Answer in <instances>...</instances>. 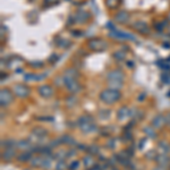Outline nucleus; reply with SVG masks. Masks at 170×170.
I'll return each mask as SVG.
<instances>
[{
	"instance_id": "c9c22d12",
	"label": "nucleus",
	"mask_w": 170,
	"mask_h": 170,
	"mask_svg": "<svg viewBox=\"0 0 170 170\" xmlns=\"http://www.w3.org/2000/svg\"><path fill=\"white\" fill-rule=\"evenodd\" d=\"M45 4H56L58 2V0H44Z\"/></svg>"
},
{
	"instance_id": "aec40b11",
	"label": "nucleus",
	"mask_w": 170,
	"mask_h": 170,
	"mask_svg": "<svg viewBox=\"0 0 170 170\" xmlns=\"http://www.w3.org/2000/svg\"><path fill=\"white\" fill-rule=\"evenodd\" d=\"M76 76H77V72L72 68V69H68L65 72L63 80H76Z\"/></svg>"
},
{
	"instance_id": "cd10ccee",
	"label": "nucleus",
	"mask_w": 170,
	"mask_h": 170,
	"mask_svg": "<svg viewBox=\"0 0 170 170\" xmlns=\"http://www.w3.org/2000/svg\"><path fill=\"white\" fill-rule=\"evenodd\" d=\"M144 132H145V134L147 135V136H150V137H155V132L152 129V128H150V127L147 126V127H145L144 128Z\"/></svg>"
},
{
	"instance_id": "1a4fd4ad",
	"label": "nucleus",
	"mask_w": 170,
	"mask_h": 170,
	"mask_svg": "<svg viewBox=\"0 0 170 170\" xmlns=\"http://www.w3.org/2000/svg\"><path fill=\"white\" fill-rule=\"evenodd\" d=\"M110 36L118 39V40H135V36L132 34H128L125 32H120V31H113L110 33Z\"/></svg>"
},
{
	"instance_id": "a878e982",
	"label": "nucleus",
	"mask_w": 170,
	"mask_h": 170,
	"mask_svg": "<svg viewBox=\"0 0 170 170\" xmlns=\"http://www.w3.org/2000/svg\"><path fill=\"white\" fill-rule=\"evenodd\" d=\"M118 5H119V0H107V6L111 9L117 8Z\"/></svg>"
},
{
	"instance_id": "e433bc0d",
	"label": "nucleus",
	"mask_w": 170,
	"mask_h": 170,
	"mask_svg": "<svg viewBox=\"0 0 170 170\" xmlns=\"http://www.w3.org/2000/svg\"><path fill=\"white\" fill-rule=\"evenodd\" d=\"M166 123L170 126V113H168V115L166 116Z\"/></svg>"
},
{
	"instance_id": "58836bf2",
	"label": "nucleus",
	"mask_w": 170,
	"mask_h": 170,
	"mask_svg": "<svg viewBox=\"0 0 170 170\" xmlns=\"http://www.w3.org/2000/svg\"><path fill=\"white\" fill-rule=\"evenodd\" d=\"M169 169H170V168H169Z\"/></svg>"
},
{
	"instance_id": "f3484780",
	"label": "nucleus",
	"mask_w": 170,
	"mask_h": 170,
	"mask_svg": "<svg viewBox=\"0 0 170 170\" xmlns=\"http://www.w3.org/2000/svg\"><path fill=\"white\" fill-rule=\"evenodd\" d=\"M17 147L20 150H24V151H28V150H31V142L27 139H22V141L17 142Z\"/></svg>"
},
{
	"instance_id": "a211bd4d",
	"label": "nucleus",
	"mask_w": 170,
	"mask_h": 170,
	"mask_svg": "<svg viewBox=\"0 0 170 170\" xmlns=\"http://www.w3.org/2000/svg\"><path fill=\"white\" fill-rule=\"evenodd\" d=\"M158 151L160 152V154H167L170 151V145L166 142H160L158 145Z\"/></svg>"
},
{
	"instance_id": "4c0bfd02",
	"label": "nucleus",
	"mask_w": 170,
	"mask_h": 170,
	"mask_svg": "<svg viewBox=\"0 0 170 170\" xmlns=\"http://www.w3.org/2000/svg\"><path fill=\"white\" fill-rule=\"evenodd\" d=\"M168 33L170 34V25H168Z\"/></svg>"
},
{
	"instance_id": "dca6fc26",
	"label": "nucleus",
	"mask_w": 170,
	"mask_h": 170,
	"mask_svg": "<svg viewBox=\"0 0 170 170\" xmlns=\"http://www.w3.org/2000/svg\"><path fill=\"white\" fill-rule=\"evenodd\" d=\"M155 160L158 161V163L160 164V166H168L170 162V159L168 155H166V154H159V155H157V158H155Z\"/></svg>"
},
{
	"instance_id": "4468645a",
	"label": "nucleus",
	"mask_w": 170,
	"mask_h": 170,
	"mask_svg": "<svg viewBox=\"0 0 170 170\" xmlns=\"http://www.w3.org/2000/svg\"><path fill=\"white\" fill-rule=\"evenodd\" d=\"M115 19H116V22H118V23H126L127 20L129 19V15H128V13H126V12H119V13L116 14Z\"/></svg>"
},
{
	"instance_id": "f257e3e1",
	"label": "nucleus",
	"mask_w": 170,
	"mask_h": 170,
	"mask_svg": "<svg viewBox=\"0 0 170 170\" xmlns=\"http://www.w3.org/2000/svg\"><path fill=\"white\" fill-rule=\"evenodd\" d=\"M120 94L119 91H117V90H112V88H107V90H104V91H102L100 94V99L101 101H103L104 103H107V104H112L115 102H117V101L120 99Z\"/></svg>"
},
{
	"instance_id": "2f4dec72",
	"label": "nucleus",
	"mask_w": 170,
	"mask_h": 170,
	"mask_svg": "<svg viewBox=\"0 0 170 170\" xmlns=\"http://www.w3.org/2000/svg\"><path fill=\"white\" fill-rule=\"evenodd\" d=\"M78 161H73L72 163H70V166H69V169L70 170H76L77 168H78Z\"/></svg>"
},
{
	"instance_id": "9b49d317",
	"label": "nucleus",
	"mask_w": 170,
	"mask_h": 170,
	"mask_svg": "<svg viewBox=\"0 0 170 170\" xmlns=\"http://www.w3.org/2000/svg\"><path fill=\"white\" fill-rule=\"evenodd\" d=\"M39 93L42 98H51L52 94H53V90L51 88L50 85H42L41 88H39Z\"/></svg>"
},
{
	"instance_id": "20e7f679",
	"label": "nucleus",
	"mask_w": 170,
	"mask_h": 170,
	"mask_svg": "<svg viewBox=\"0 0 170 170\" xmlns=\"http://www.w3.org/2000/svg\"><path fill=\"white\" fill-rule=\"evenodd\" d=\"M13 101V93L9 90H1L0 92V102H1V107H6L10 102Z\"/></svg>"
},
{
	"instance_id": "39448f33",
	"label": "nucleus",
	"mask_w": 170,
	"mask_h": 170,
	"mask_svg": "<svg viewBox=\"0 0 170 170\" xmlns=\"http://www.w3.org/2000/svg\"><path fill=\"white\" fill-rule=\"evenodd\" d=\"M14 93L18 98H26V96H28V94H30V88H27L26 85L17 84L14 88Z\"/></svg>"
},
{
	"instance_id": "f8f14e48",
	"label": "nucleus",
	"mask_w": 170,
	"mask_h": 170,
	"mask_svg": "<svg viewBox=\"0 0 170 170\" xmlns=\"http://www.w3.org/2000/svg\"><path fill=\"white\" fill-rule=\"evenodd\" d=\"M131 113H132V110H131V109H128L127 107H123L118 110L117 118H118V120H125L131 116Z\"/></svg>"
},
{
	"instance_id": "6e6552de",
	"label": "nucleus",
	"mask_w": 170,
	"mask_h": 170,
	"mask_svg": "<svg viewBox=\"0 0 170 170\" xmlns=\"http://www.w3.org/2000/svg\"><path fill=\"white\" fill-rule=\"evenodd\" d=\"M108 81H116V82H123V78H124V74L120 72V70H111L109 72L107 75Z\"/></svg>"
},
{
	"instance_id": "bb28decb",
	"label": "nucleus",
	"mask_w": 170,
	"mask_h": 170,
	"mask_svg": "<svg viewBox=\"0 0 170 170\" xmlns=\"http://www.w3.org/2000/svg\"><path fill=\"white\" fill-rule=\"evenodd\" d=\"M125 52H123V50H120V51H117V52H115L113 53V58H116L117 60H123L124 58H125Z\"/></svg>"
},
{
	"instance_id": "393cba45",
	"label": "nucleus",
	"mask_w": 170,
	"mask_h": 170,
	"mask_svg": "<svg viewBox=\"0 0 170 170\" xmlns=\"http://www.w3.org/2000/svg\"><path fill=\"white\" fill-rule=\"evenodd\" d=\"M109 88L112 90L119 91V88H123V82H116V81H110L109 82Z\"/></svg>"
},
{
	"instance_id": "c756f323",
	"label": "nucleus",
	"mask_w": 170,
	"mask_h": 170,
	"mask_svg": "<svg viewBox=\"0 0 170 170\" xmlns=\"http://www.w3.org/2000/svg\"><path fill=\"white\" fill-rule=\"evenodd\" d=\"M60 142H61V143H74V141H73V139H72V137H70V136H67V135H66V136H63V137H61V139H60Z\"/></svg>"
},
{
	"instance_id": "72a5a7b5",
	"label": "nucleus",
	"mask_w": 170,
	"mask_h": 170,
	"mask_svg": "<svg viewBox=\"0 0 170 170\" xmlns=\"http://www.w3.org/2000/svg\"><path fill=\"white\" fill-rule=\"evenodd\" d=\"M108 147H110V149H113V147H115V141H113V139H110V141L108 142Z\"/></svg>"
},
{
	"instance_id": "7c9ffc66",
	"label": "nucleus",
	"mask_w": 170,
	"mask_h": 170,
	"mask_svg": "<svg viewBox=\"0 0 170 170\" xmlns=\"http://www.w3.org/2000/svg\"><path fill=\"white\" fill-rule=\"evenodd\" d=\"M88 151L90 153H92V154H98L99 153V150H98L96 146H90V147H88Z\"/></svg>"
},
{
	"instance_id": "473e14b6",
	"label": "nucleus",
	"mask_w": 170,
	"mask_h": 170,
	"mask_svg": "<svg viewBox=\"0 0 170 170\" xmlns=\"http://www.w3.org/2000/svg\"><path fill=\"white\" fill-rule=\"evenodd\" d=\"M150 157H153V159H155V158H157V155H155V151H151L146 154V158H147V159H150Z\"/></svg>"
},
{
	"instance_id": "412c9836",
	"label": "nucleus",
	"mask_w": 170,
	"mask_h": 170,
	"mask_svg": "<svg viewBox=\"0 0 170 170\" xmlns=\"http://www.w3.org/2000/svg\"><path fill=\"white\" fill-rule=\"evenodd\" d=\"M30 163L32 167L39 168L42 166V157H32V159L30 160Z\"/></svg>"
},
{
	"instance_id": "c85d7f7f",
	"label": "nucleus",
	"mask_w": 170,
	"mask_h": 170,
	"mask_svg": "<svg viewBox=\"0 0 170 170\" xmlns=\"http://www.w3.org/2000/svg\"><path fill=\"white\" fill-rule=\"evenodd\" d=\"M66 163L63 162V160H60L56 166V170H66Z\"/></svg>"
},
{
	"instance_id": "6ab92c4d",
	"label": "nucleus",
	"mask_w": 170,
	"mask_h": 170,
	"mask_svg": "<svg viewBox=\"0 0 170 170\" xmlns=\"http://www.w3.org/2000/svg\"><path fill=\"white\" fill-rule=\"evenodd\" d=\"M52 164V159L50 158V155H43L42 157V168L43 169H49Z\"/></svg>"
},
{
	"instance_id": "423d86ee",
	"label": "nucleus",
	"mask_w": 170,
	"mask_h": 170,
	"mask_svg": "<svg viewBox=\"0 0 170 170\" xmlns=\"http://www.w3.org/2000/svg\"><path fill=\"white\" fill-rule=\"evenodd\" d=\"M65 82V85L67 86V88L72 93H77L81 91V85L80 83L76 82V80H63Z\"/></svg>"
},
{
	"instance_id": "2eb2a0df",
	"label": "nucleus",
	"mask_w": 170,
	"mask_h": 170,
	"mask_svg": "<svg viewBox=\"0 0 170 170\" xmlns=\"http://www.w3.org/2000/svg\"><path fill=\"white\" fill-rule=\"evenodd\" d=\"M32 134L33 135H35L36 137H39V139H41L42 141H43V139L47 136V131L44 129V128H41V127H36V128H34L33 131H32Z\"/></svg>"
},
{
	"instance_id": "5701e85b",
	"label": "nucleus",
	"mask_w": 170,
	"mask_h": 170,
	"mask_svg": "<svg viewBox=\"0 0 170 170\" xmlns=\"http://www.w3.org/2000/svg\"><path fill=\"white\" fill-rule=\"evenodd\" d=\"M83 163H84L85 167L90 168V167H92L94 164V159L92 158V155H85L83 158Z\"/></svg>"
},
{
	"instance_id": "b1692460",
	"label": "nucleus",
	"mask_w": 170,
	"mask_h": 170,
	"mask_svg": "<svg viewBox=\"0 0 170 170\" xmlns=\"http://www.w3.org/2000/svg\"><path fill=\"white\" fill-rule=\"evenodd\" d=\"M32 159V154L31 152H24L23 154H20V155H18V161H20V162H26V161H30Z\"/></svg>"
},
{
	"instance_id": "0eeeda50",
	"label": "nucleus",
	"mask_w": 170,
	"mask_h": 170,
	"mask_svg": "<svg viewBox=\"0 0 170 170\" xmlns=\"http://www.w3.org/2000/svg\"><path fill=\"white\" fill-rule=\"evenodd\" d=\"M132 27L134 30H136L137 32H139V33H142V34H147L149 31H150L147 24H146L145 22H141V20L135 22V23L132 25Z\"/></svg>"
},
{
	"instance_id": "9d476101",
	"label": "nucleus",
	"mask_w": 170,
	"mask_h": 170,
	"mask_svg": "<svg viewBox=\"0 0 170 170\" xmlns=\"http://www.w3.org/2000/svg\"><path fill=\"white\" fill-rule=\"evenodd\" d=\"M164 124H166V117L163 115H157L152 120V126L155 127L157 129L162 128L164 126Z\"/></svg>"
},
{
	"instance_id": "f704fd0d",
	"label": "nucleus",
	"mask_w": 170,
	"mask_h": 170,
	"mask_svg": "<svg viewBox=\"0 0 170 170\" xmlns=\"http://www.w3.org/2000/svg\"><path fill=\"white\" fill-rule=\"evenodd\" d=\"M153 170H167V169H166V167H164V166H160V164H159V166L155 167Z\"/></svg>"
},
{
	"instance_id": "f03ea898",
	"label": "nucleus",
	"mask_w": 170,
	"mask_h": 170,
	"mask_svg": "<svg viewBox=\"0 0 170 170\" xmlns=\"http://www.w3.org/2000/svg\"><path fill=\"white\" fill-rule=\"evenodd\" d=\"M77 124H78V127H80L84 133H91L95 129L93 118H92L91 116H88V115H85V116L80 117L78 120H77Z\"/></svg>"
},
{
	"instance_id": "7ed1b4c3",
	"label": "nucleus",
	"mask_w": 170,
	"mask_h": 170,
	"mask_svg": "<svg viewBox=\"0 0 170 170\" xmlns=\"http://www.w3.org/2000/svg\"><path fill=\"white\" fill-rule=\"evenodd\" d=\"M88 45L90 49L95 51H102L108 47V44L104 41L100 40V39H92V40H90Z\"/></svg>"
},
{
	"instance_id": "4be33fe9",
	"label": "nucleus",
	"mask_w": 170,
	"mask_h": 170,
	"mask_svg": "<svg viewBox=\"0 0 170 170\" xmlns=\"http://www.w3.org/2000/svg\"><path fill=\"white\" fill-rule=\"evenodd\" d=\"M75 17H76V22H78V23H84V22L88 19V16L85 12H77Z\"/></svg>"
},
{
	"instance_id": "ddd939ff",
	"label": "nucleus",
	"mask_w": 170,
	"mask_h": 170,
	"mask_svg": "<svg viewBox=\"0 0 170 170\" xmlns=\"http://www.w3.org/2000/svg\"><path fill=\"white\" fill-rule=\"evenodd\" d=\"M15 155H16V151L14 147H6L5 151L2 152L1 157H2V160H5V161H10Z\"/></svg>"
}]
</instances>
